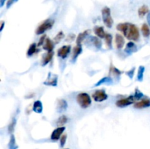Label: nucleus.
Masks as SVG:
<instances>
[{"label":"nucleus","instance_id":"nucleus-31","mask_svg":"<svg viewBox=\"0 0 150 149\" xmlns=\"http://www.w3.org/2000/svg\"><path fill=\"white\" fill-rule=\"evenodd\" d=\"M16 118H13L8 127V131L10 134H12V133L13 132V131H14L15 129V127H16Z\"/></svg>","mask_w":150,"mask_h":149},{"label":"nucleus","instance_id":"nucleus-27","mask_svg":"<svg viewBox=\"0 0 150 149\" xmlns=\"http://www.w3.org/2000/svg\"><path fill=\"white\" fill-rule=\"evenodd\" d=\"M67 121H68V119H67V118L66 115H62V116H60L57 121V127H62L64 124H65L67 122Z\"/></svg>","mask_w":150,"mask_h":149},{"label":"nucleus","instance_id":"nucleus-30","mask_svg":"<svg viewBox=\"0 0 150 149\" xmlns=\"http://www.w3.org/2000/svg\"><path fill=\"white\" fill-rule=\"evenodd\" d=\"M64 33L62 32V31H61V32H58V33H57V34L56 35V37H54V42H55L56 44L60 42H61L62 39L64 38Z\"/></svg>","mask_w":150,"mask_h":149},{"label":"nucleus","instance_id":"nucleus-40","mask_svg":"<svg viewBox=\"0 0 150 149\" xmlns=\"http://www.w3.org/2000/svg\"><path fill=\"white\" fill-rule=\"evenodd\" d=\"M4 22L1 21V27H0V32H1V31H2L3 28H4Z\"/></svg>","mask_w":150,"mask_h":149},{"label":"nucleus","instance_id":"nucleus-12","mask_svg":"<svg viewBox=\"0 0 150 149\" xmlns=\"http://www.w3.org/2000/svg\"><path fill=\"white\" fill-rule=\"evenodd\" d=\"M44 84L47 85V86H56L57 85V76L52 74L51 75V73H49L48 79L46 81L44 82Z\"/></svg>","mask_w":150,"mask_h":149},{"label":"nucleus","instance_id":"nucleus-29","mask_svg":"<svg viewBox=\"0 0 150 149\" xmlns=\"http://www.w3.org/2000/svg\"><path fill=\"white\" fill-rule=\"evenodd\" d=\"M105 42L108 48H112V35L106 34L105 37Z\"/></svg>","mask_w":150,"mask_h":149},{"label":"nucleus","instance_id":"nucleus-11","mask_svg":"<svg viewBox=\"0 0 150 149\" xmlns=\"http://www.w3.org/2000/svg\"><path fill=\"white\" fill-rule=\"evenodd\" d=\"M115 43L116 47L119 50L122 49L123 48V46H124L125 39L123 38V37L121 34H117L115 35Z\"/></svg>","mask_w":150,"mask_h":149},{"label":"nucleus","instance_id":"nucleus-26","mask_svg":"<svg viewBox=\"0 0 150 149\" xmlns=\"http://www.w3.org/2000/svg\"><path fill=\"white\" fill-rule=\"evenodd\" d=\"M112 83V79H111V77H103V79H101L100 80H99V81L95 84V86H100V85L102 84H110V83Z\"/></svg>","mask_w":150,"mask_h":149},{"label":"nucleus","instance_id":"nucleus-8","mask_svg":"<svg viewBox=\"0 0 150 149\" xmlns=\"http://www.w3.org/2000/svg\"><path fill=\"white\" fill-rule=\"evenodd\" d=\"M65 130V127H57V129L54 130L51 133V139L52 140H54V141H57L59 140V139L61 137L62 134H63V132Z\"/></svg>","mask_w":150,"mask_h":149},{"label":"nucleus","instance_id":"nucleus-35","mask_svg":"<svg viewBox=\"0 0 150 149\" xmlns=\"http://www.w3.org/2000/svg\"><path fill=\"white\" fill-rule=\"evenodd\" d=\"M134 72H135V68H133L132 70H129L128 72H127L126 74H127V76H129V77H130V79H132L133 77V75H134Z\"/></svg>","mask_w":150,"mask_h":149},{"label":"nucleus","instance_id":"nucleus-38","mask_svg":"<svg viewBox=\"0 0 150 149\" xmlns=\"http://www.w3.org/2000/svg\"><path fill=\"white\" fill-rule=\"evenodd\" d=\"M6 0H0V7H3L4 4V3H5Z\"/></svg>","mask_w":150,"mask_h":149},{"label":"nucleus","instance_id":"nucleus-19","mask_svg":"<svg viewBox=\"0 0 150 149\" xmlns=\"http://www.w3.org/2000/svg\"><path fill=\"white\" fill-rule=\"evenodd\" d=\"M137 51V47L136 45L133 43V42H129L127 44L125 47V51L127 53H134Z\"/></svg>","mask_w":150,"mask_h":149},{"label":"nucleus","instance_id":"nucleus-39","mask_svg":"<svg viewBox=\"0 0 150 149\" xmlns=\"http://www.w3.org/2000/svg\"><path fill=\"white\" fill-rule=\"evenodd\" d=\"M147 18L148 23H149V26H150V11L149 12V13H148V14H147V18Z\"/></svg>","mask_w":150,"mask_h":149},{"label":"nucleus","instance_id":"nucleus-18","mask_svg":"<svg viewBox=\"0 0 150 149\" xmlns=\"http://www.w3.org/2000/svg\"><path fill=\"white\" fill-rule=\"evenodd\" d=\"M94 32H95V34L100 38H105V34H106V33L104 31L103 27H102V26H95L94 28Z\"/></svg>","mask_w":150,"mask_h":149},{"label":"nucleus","instance_id":"nucleus-36","mask_svg":"<svg viewBox=\"0 0 150 149\" xmlns=\"http://www.w3.org/2000/svg\"><path fill=\"white\" fill-rule=\"evenodd\" d=\"M18 1V0H8L7 2V9L10 8V7H11L13 4H15L16 2H17Z\"/></svg>","mask_w":150,"mask_h":149},{"label":"nucleus","instance_id":"nucleus-1","mask_svg":"<svg viewBox=\"0 0 150 149\" xmlns=\"http://www.w3.org/2000/svg\"><path fill=\"white\" fill-rule=\"evenodd\" d=\"M117 29L124 34L127 39L133 41H138L140 37L139 30L136 25L130 23H122L117 25Z\"/></svg>","mask_w":150,"mask_h":149},{"label":"nucleus","instance_id":"nucleus-37","mask_svg":"<svg viewBox=\"0 0 150 149\" xmlns=\"http://www.w3.org/2000/svg\"><path fill=\"white\" fill-rule=\"evenodd\" d=\"M75 37H76V35L74 34H70L67 37V41H73V39H75Z\"/></svg>","mask_w":150,"mask_h":149},{"label":"nucleus","instance_id":"nucleus-9","mask_svg":"<svg viewBox=\"0 0 150 149\" xmlns=\"http://www.w3.org/2000/svg\"><path fill=\"white\" fill-rule=\"evenodd\" d=\"M133 107L136 109H143V108H149L150 107V99L146 98V99H144L139 102H136Z\"/></svg>","mask_w":150,"mask_h":149},{"label":"nucleus","instance_id":"nucleus-14","mask_svg":"<svg viewBox=\"0 0 150 149\" xmlns=\"http://www.w3.org/2000/svg\"><path fill=\"white\" fill-rule=\"evenodd\" d=\"M89 33H90V30H86L79 34L78 35L77 38H76V43H77V45H81L82 42L84 40L85 38L88 36Z\"/></svg>","mask_w":150,"mask_h":149},{"label":"nucleus","instance_id":"nucleus-23","mask_svg":"<svg viewBox=\"0 0 150 149\" xmlns=\"http://www.w3.org/2000/svg\"><path fill=\"white\" fill-rule=\"evenodd\" d=\"M142 32L144 37L147 38L150 36V29L146 23H144L142 27Z\"/></svg>","mask_w":150,"mask_h":149},{"label":"nucleus","instance_id":"nucleus-13","mask_svg":"<svg viewBox=\"0 0 150 149\" xmlns=\"http://www.w3.org/2000/svg\"><path fill=\"white\" fill-rule=\"evenodd\" d=\"M42 48H43L44 50L48 51V52H52L54 48V44L49 38L47 37L43 45H42Z\"/></svg>","mask_w":150,"mask_h":149},{"label":"nucleus","instance_id":"nucleus-7","mask_svg":"<svg viewBox=\"0 0 150 149\" xmlns=\"http://www.w3.org/2000/svg\"><path fill=\"white\" fill-rule=\"evenodd\" d=\"M70 51H71V46L70 45H64V46L61 47L58 50L57 55L61 58L64 59L68 56V54L70 53Z\"/></svg>","mask_w":150,"mask_h":149},{"label":"nucleus","instance_id":"nucleus-4","mask_svg":"<svg viewBox=\"0 0 150 149\" xmlns=\"http://www.w3.org/2000/svg\"><path fill=\"white\" fill-rule=\"evenodd\" d=\"M54 24V20H51V19H47L42 23H41L39 26L38 27L36 30V34L38 35L42 34L45 33L46 31L49 30L52 28V26Z\"/></svg>","mask_w":150,"mask_h":149},{"label":"nucleus","instance_id":"nucleus-2","mask_svg":"<svg viewBox=\"0 0 150 149\" xmlns=\"http://www.w3.org/2000/svg\"><path fill=\"white\" fill-rule=\"evenodd\" d=\"M76 100L81 108H83V109L89 108L92 104V99H91L89 95L86 93H79L76 97Z\"/></svg>","mask_w":150,"mask_h":149},{"label":"nucleus","instance_id":"nucleus-16","mask_svg":"<svg viewBox=\"0 0 150 149\" xmlns=\"http://www.w3.org/2000/svg\"><path fill=\"white\" fill-rule=\"evenodd\" d=\"M82 52V47L81 45H77L73 51V57H72V61H75L77 59L78 56Z\"/></svg>","mask_w":150,"mask_h":149},{"label":"nucleus","instance_id":"nucleus-33","mask_svg":"<svg viewBox=\"0 0 150 149\" xmlns=\"http://www.w3.org/2000/svg\"><path fill=\"white\" fill-rule=\"evenodd\" d=\"M66 140H67V134H65L62 136L61 139H60V145H61V147H64L66 143Z\"/></svg>","mask_w":150,"mask_h":149},{"label":"nucleus","instance_id":"nucleus-15","mask_svg":"<svg viewBox=\"0 0 150 149\" xmlns=\"http://www.w3.org/2000/svg\"><path fill=\"white\" fill-rule=\"evenodd\" d=\"M34 112H37V113H42V110H43V107H42V102L40 100L35 101L33 104V108H32Z\"/></svg>","mask_w":150,"mask_h":149},{"label":"nucleus","instance_id":"nucleus-25","mask_svg":"<svg viewBox=\"0 0 150 149\" xmlns=\"http://www.w3.org/2000/svg\"><path fill=\"white\" fill-rule=\"evenodd\" d=\"M109 74L110 75H111L112 77H117L120 76V74H121V72H120L118 69L116 68V67H113V66H111V67H110V70H109Z\"/></svg>","mask_w":150,"mask_h":149},{"label":"nucleus","instance_id":"nucleus-22","mask_svg":"<svg viewBox=\"0 0 150 149\" xmlns=\"http://www.w3.org/2000/svg\"><path fill=\"white\" fill-rule=\"evenodd\" d=\"M90 39L92 45H94V46H95L97 49H100L101 47H102V42L100 41V39L95 37H91Z\"/></svg>","mask_w":150,"mask_h":149},{"label":"nucleus","instance_id":"nucleus-5","mask_svg":"<svg viewBox=\"0 0 150 149\" xmlns=\"http://www.w3.org/2000/svg\"><path fill=\"white\" fill-rule=\"evenodd\" d=\"M92 98H93L95 102H101L107 100L108 96L107 95V93H105V91L101 89V90L95 91L93 93V94H92Z\"/></svg>","mask_w":150,"mask_h":149},{"label":"nucleus","instance_id":"nucleus-24","mask_svg":"<svg viewBox=\"0 0 150 149\" xmlns=\"http://www.w3.org/2000/svg\"><path fill=\"white\" fill-rule=\"evenodd\" d=\"M8 148L9 149H18V146L16 144V138H15V136L13 134H11L10 139V142H9L8 144Z\"/></svg>","mask_w":150,"mask_h":149},{"label":"nucleus","instance_id":"nucleus-17","mask_svg":"<svg viewBox=\"0 0 150 149\" xmlns=\"http://www.w3.org/2000/svg\"><path fill=\"white\" fill-rule=\"evenodd\" d=\"M67 108V103L65 100L64 99H59L57 103V111L59 112H63V111L66 110Z\"/></svg>","mask_w":150,"mask_h":149},{"label":"nucleus","instance_id":"nucleus-21","mask_svg":"<svg viewBox=\"0 0 150 149\" xmlns=\"http://www.w3.org/2000/svg\"><path fill=\"white\" fill-rule=\"evenodd\" d=\"M149 12V8L146 5H143L139 9V11H138V13H139V15L140 18H143L144 16L146 15V14H148Z\"/></svg>","mask_w":150,"mask_h":149},{"label":"nucleus","instance_id":"nucleus-3","mask_svg":"<svg viewBox=\"0 0 150 149\" xmlns=\"http://www.w3.org/2000/svg\"><path fill=\"white\" fill-rule=\"evenodd\" d=\"M102 18L103 23L108 28L112 27L114 24V20L111 14V10L109 7H105L102 10Z\"/></svg>","mask_w":150,"mask_h":149},{"label":"nucleus","instance_id":"nucleus-32","mask_svg":"<svg viewBox=\"0 0 150 149\" xmlns=\"http://www.w3.org/2000/svg\"><path fill=\"white\" fill-rule=\"evenodd\" d=\"M143 96H144V94L142 93V92L141 91H139L138 89H136V91H135V96H134L136 100V99H142Z\"/></svg>","mask_w":150,"mask_h":149},{"label":"nucleus","instance_id":"nucleus-34","mask_svg":"<svg viewBox=\"0 0 150 149\" xmlns=\"http://www.w3.org/2000/svg\"><path fill=\"white\" fill-rule=\"evenodd\" d=\"M45 39H46V35L43 34L40 37V39L39 42H38V46H41V45H43L44 42H45Z\"/></svg>","mask_w":150,"mask_h":149},{"label":"nucleus","instance_id":"nucleus-6","mask_svg":"<svg viewBox=\"0 0 150 149\" xmlns=\"http://www.w3.org/2000/svg\"><path fill=\"white\" fill-rule=\"evenodd\" d=\"M135 101H136V99H135L134 96H130L125 99H122L117 101L116 105L119 108H125V107H127L131 104L134 103Z\"/></svg>","mask_w":150,"mask_h":149},{"label":"nucleus","instance_id":"nucleus-10","mask_svg":"<svg viewBox=\"0 0 150 149\" xmlns=\"http://www.w3.org/2000/svg\"><path fill=\"white\" fill-rule=\"evenodd\" d=\"M53 56H54V51H52V52H47L46 53L44 54L43 56H42V61H41V65L42 67L47 65L52 60Z\"/></svg>","mask_w":150,"mask_h":149},{"label":"nucleus","instance_id":"nucleus-20","mask_svg":"<svg viewBox=\"0 0 150 149\" xmlns=\"http://www.w3.org/2000/svg\"><path fill=\"white\" fill-rule=\"evenodd\" d=\"M38 45H36L35 43H32V45L29 46V49H28L27 51V53H26V55H27V56L30 57L32 56H33L34 54L36 53H38V51H39V50L38 49Z\"/></svg>","mask_w":150,"mask_h":149},{"label":"nucleus","instance_id":"nucleus-28","mask_svg":"<svg viewBox=\"0 0 150 149\" xmlns=\"http://www.w3.org/2000/svg\"><path fill=\"white\" fill-rule=\"evenodd\" d=\"M145 71V67L144 66H140L139 68V71H138L137 74V79L139 81H142L144 79V73Z\"/></svg>","mask_w":150,"mask_h":149}]
</instances>
